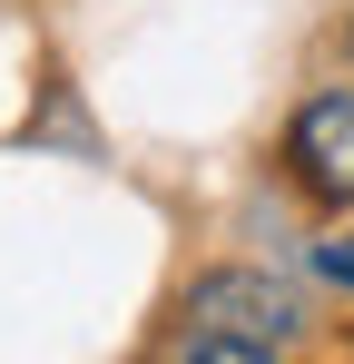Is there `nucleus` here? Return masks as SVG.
<instances>
[{"instance_id": "obj_5", "label": "nucleus", "mask_w": 354, "mask_h": 364, "mask_svg": "<svg viewBox=\"0 0 354 364\" xmlns=\"http://www.w3.org/2000/svg\"><path fill=\"white\" fill-rule=\"evenodd\" d=\"M345 50H354V20H345Z\"/></svg>"}, {"instance_id": "obj_1", "label": "nucleus", "mask_w": 354, "mask_h": 364, "mask_svg": "<svg viewBox=\"0 0 354 364\" xmlns=\"http://www.w3.org/2000/svg\"><path fill=\"white\" fill-rule=\"evenodd\" d=\"M177 325L187 335H236V345H276L286 355L295 335H305V296H295L286 276H266V266H207L187 305H177Z\"/></svg>"}, {"instance_id": "obj_2", "label": "nucleus", "mask_w": 354, "mask_h": 364, "mask_svg": "<svg viewBox=\"0 0 354 364\" xmlns=\"http://www.w3.org/2000/svg\"><path fill=\"white\" fill-rule=\"evenodd\" d=\"M286 178L315 197V207H354V89H315L286 119Z\"/></svg>"}, {"instance_id": "obj_4", "label": "nucleus", "mask_w": 354, "mask_h": 364, "mask_svg": "<svg viewBox=\"0 0 354 364\" xmlns=\"http://www.w3.org/2000/svg\"><path fill=\"white\" fill-rule=\"evenodd\" d=\"M305 266H315L325 286H345V296H354V227H335V237H315V246H305Z\"/></svg>"}, {"instance_id": "obj_3", "label": "nucleus", "mask_w": 354, "mask_h": 364, "mask_svg": "<svg viewBox=\"0 0 354 364\" xmlns=\"http://www.w3.org/2000/svg\"><path fill=\"white\" fill-rule=\"evenodd\" d=\"M177 364H286L276 345H236V335H177Z\"/></svg>"}]
</instances>
